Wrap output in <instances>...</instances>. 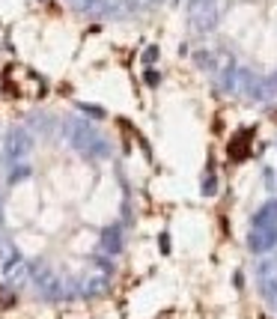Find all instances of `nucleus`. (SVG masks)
<instances>
[{
	"mask_svg": "<svg viewBox=\"0 0 277 319\" xmlns=\"http://www.w3.org/2000/svg\"><path fill=\"white\" fill-rule=\"evenodd\" d=\"M250 138H253L250 131H242V134L233 141V146H229V158H233V161H242L244 155H247V143H250Z\"/></svg>",
	"mask_w": 277,
	"mask_h": 319,
	"instance_id": "f257e3e1",
	"label": "nucleus"
}]
</instances>
